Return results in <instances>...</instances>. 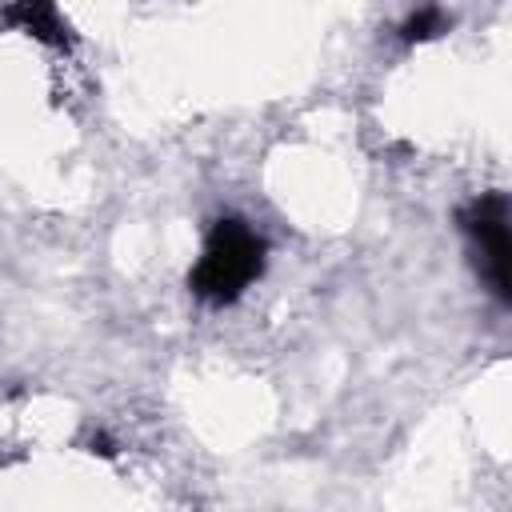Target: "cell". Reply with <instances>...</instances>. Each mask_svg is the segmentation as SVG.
<instances>
[{
  "mask_svg": "<svg viewBox=\"0 0 512 512\" xmlns=\"http://www.w3.org/2000/svg\"><path fill=\"white\" fill-rule=\"evenodd\" d=\"M256 268V240L248 232H232V228H220L216 236V248L208 252L204 260V276H208V288L224 292V288H236L252 276Z\"/></svg>",
  "mask_w": 512,
  "mask_h": 512,
  "instance_id": "6da1fadb",
  "label": "cell"
},
{
  "mask_svg": "<svg viewBox=\"0 0 512 512\" xmlns=\"http://www.w3.org/2000/svg\"><path fill=\"white\" fill-rule=\"evenodd\" d=\"M468 232L476 236V248L480 256L488 260V280L496 292H504V264H508V228H504V200L492 196V200H480L472 220H468Z\"/></svg>",
  "mask_w": 512,
  "mask_h": 512,
  "instance_id": "7a4b0ae2",
  "label": "cell"
}]
</instances>
